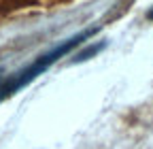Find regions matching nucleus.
Instances as JSON below:
<instances>
[{
  "label": "nucleus",
  "mask_w": 153,
  "mask_h": 149,
  "mask_svg": "<svg viewBox=\"0 0 153 149\" xmlns=\"http://www.w3.org/2000/svg\"><path fill=\"white\" fill-rule=\"evenodd\" d=\"M147 17H149V19H153V9H151V11L147 13Z\"/></svg>",
  "instance_id": "3"
},
{
  "label": "nucleus",
  "mask_w": 153,
  "mask_h": 149,
  "mask_svg": "<svg viewBox=\"0 0 153 149\" xmlns=\"http://www.w3.org/2000/svg\"><path fill=\"white\" fill-rule=\"evenodd\" d=\"M102 47H104V45H94L91 49H87V51H83V53H79V58H76V60H87V58H89V55H91V53H96V51H100Z\"/></svg>",
  "instance_id": "2"
},
{
  "label": "nucleus",
  "mask_w": 153,
  "mask_h": 149,
  "mask_svg": "<svg viewBox=\"0 0 153 149\" xmlns=\"http://www.w3.org/2000/svg\"><path fill=\"white\" fill-rule=\"evenodd\" d=\"M96 32V28L94 30H85V32H81V34H76V36H72V39H68L66 43H62V45H57L53 51H49L47 55H43V58H38L32 66H28L26 70H22V72H17V74H13L11 79H7V81H2L0 83V100H4V98H9L11 94H15V92L19 89V87H24V85H28L32 79H36L38 74H41L43 70H47L57 58H62V55H66L70 49H74L76 45H79L81 41H85V39H89V36Z\"/></svg>",
  "instance_id": "1"
}]
</instances>
